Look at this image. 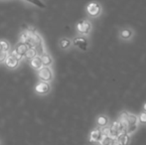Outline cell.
<instances>
[{"instance_id": "obj_1", "label": "cell", "mask_w": 146, "mask_h": 145, "mask_svg": "<svg viewBox=\"0 0 146 145\" xmlns=\"http://www.w3.org/2000/svg\"><path fill=\"white\" fill-rule=\"evenodd\" d=\"M135 37V30L134 28L130 26H122L118 29L117 32V38L119 41L124 43H129L133 41Z\"/></svg>"}, {"instance_id": "obj_2", "label": "cell", "mask_w": 146, "mask_h": 145, "mask_svg": "<svg viewBox=\"0 0 146 145\" xmlns=\"http://www.w3.org/2000/svg\"><path fill=\"white\" fill-rule=\"evenodd\" d=\"M76 29L79 35L88 37L92 32V23L88 19H82L77 23Z\"/></svg>"}, {"instance_id": "obj_3", "label": "cell", "mask_w": 146, "mask_h": 145, "mask_svg": "<svg viewBox=\"0 0 146 145\" xmlns=\"http://www.w3.org/2000/svg\"><path fill=\"white\" fill-rule=\"evenodd\" d=\"M72 44L75 48H77L78 50L82 51V52H87L90 48V41L88 38L86 36H77L72 40Z\"/></svg>"}, {"instance_id": "obj_4", "label": "cell", "mask_w": 146, "mask_h": 145, "mask_svg": "<svg viewBox=\"0 0 146 145\" xmlns=\"http://www.w3.org/2000/svg\"><path fill=\"white\" fill-rule=\"evenodd\" d=\"M86 11H87V14L90 18H98L102 13V6L98 2L92 1L87 5Z\"/></svg>"}, {"instance_id": "obj_5", "label": "cell", "mask_w": 146, "mask_h": 145, "mask_svg": "<svg viewBox=\"0 0 146 145\" xmlns=\"http://www.w3.org/2000/svg\"><path fill=\"white\" fill-rule=\"evenodd\" d=\"M38 79L40 81L51 83L54 79V71L51 67H43L38 71Z\"/></svg>"}, {"instance_id": "obj_6", "label": "cell", "mask_w": 146, "mask_h": 145, "mask_svg": "<svg viewBox=\"0 0 146 145\" xmlns=\"http://www.w3.org/2000/svg\"><path fill=\"white\" fill-rule=\"evenodd\" d=\"M29 48H30V46L28 44L20 42L19 41V42L16 44L15 48H14V50L11 52V54L13 55V56H15L19 61H22L23 59H25L26 52H27Z\"/></svg>"}, {"instance_id": "obj_7", "label": "cell", "mask_w": 146, "mask_h": 145, "mask_svg": "<svg viewBox=\"0 0 146 145\" xmlns=\"http://www.w3.org/2000/svg\"><path fill=\"white\" fill-rule=\"evenodd\" d=\"M34 91L39 95H47L51 93L52 87L50 83H45V81H39L34 87Z\"/></svg>"}, {"instance_id": "obj_8", "label": "cell", "mask_w": 146, "mask_h": 145, "mask_svg": "<svg viewBox=\"0 0 146 145\" xmlns=\"http://www.w3.org/2000/svg\"><path fill=\"white\" fill-rule=\"evenodd\" d=\"M102 136L104 134L102 132V129L96 126V128L90 130V134H88V142L94 144H100L102 139Z\"/></svg>"}, {"instance_id": "obj_9", "label": "cell", "mask_w": 146, "mask_h": 145, "mask_svg": "<svg viewBox=\"0 0 146 145\" xmlns=\"http://www.w3.org/2000/svg\"><path fill=\"white\" fill-rule=\"evenodd\" d=\"M110 118L106 113H100L96 117V126L98 128H104L110 124Z\"/></svg>"}, {"instance_id": "obj_10", "label": "cell", "mask_w": 146, "mask_h": 145, "mask_svg": "<svg viewBox=\"0 0 146 145\" xmlns=\"http://www.w3.org/2000/svg\"><path fill=\"white\" fill-rule=\"evenodd\" d=\"M20 62H21V61H19L15 56H13V55L10 53L7 56V58H6L4 64H5V66L7 67V69H9V70H15V69H17L18 67H19Z\"/></svg>"}, {"instance_id": "obj_11", "label": "cell", "mask_w": 146, "mask_h": 145, "mask_svg": "<svg viewBox=\"0 0 146 145\" xmlns=\"http://www.w3.org/2000/svg\"><path fill=\"white\" fill-rule=\"evenodd\" d=\"M131 137H132V136H130L125 131H123V132H121L118 136H117L116 139L120 145H130L131 141H132V138Z\"/></svg>"}, {"instance_id": "obj_12", "label": "cell", "mask_w": 146, "mask_h": 145, "mask_svg": "<svg viewBox=\"0 0 146 145\" xmlns=\"http://www.w3.org/2000/svg\"><path fill=\"white\" fill-rule=\"evenodd\" d=\"M40 58L43 67H52V65L54 64V60H53L52 56L48 52H45L44 54H42L40 56Z\"/></svg>"}, {"instance_id": "obj_13", "label": "cell", "mask_w": 146, "mask_h": 145, "mask_svg": "<svg viewBox=\"0 0 146 145\" xmlns=\"http://www.w3.org/2000/svg\"><path fill=\"white\" fill-rule=\"evenodd\" d=\"M73 46L72 44V40L67 37H63L59 40V47L61 50L63 51H68L71 49V47Z\"/></svg>"}, {"instance_id": "obj_14", "label": "cell", "mask_w": 146, "mask_h": 145, "mask_svg": "<svg viewBox=\"0 0 146 145\" xmlns=\"http://www.w3.org/2000/svg\"><path fill=\"white\" fill-rule=\"evenodd\" d=\"M110 126H111L113 129H115L118 133H121V132H123L125 130L124 124H123L122 122L118 119V118L115 119V120H113L112 122H110Z\"/></svg>"}, {"instance_id": "obj_15", "label": "cell", "mask_w": 146, "mask_h": 145, "mask_svg": "<svg viewBox=\"0 0 146 145\" xmlns=\"http://www.w3.org/2000/svg\"><path fill=\"white\" fill-rule=\"evenodd\" d=\"M30 65L34 70L36 71H39L40 69L43 68V65H42V62H41V58L40 56H37L35 58H33L32 60H30Z\"/></svg>"}, {"instance_id": "obj_16", "label": "cell", "mask_w": 146, "mask_h": 145, "mask_svg": "<svg viewBox=\"0 0 146 145\" xmlns=\"http://www.w3.org/2000/svg\"><path fill=\"white\" fill-rule=\"evenodd\" d=\"M38 51H37L36 47H30L29 49H28V51L26 52V55H25V58L27 59L28 61L32 60L33 58H35V57L38 56Z\"/></svg>"}, {"instance_id": "obj_17", "label": "cell", "mask_w": 146, "mask_h": 145, "mask_svg": "<svg viewBox=\"0 0 146 145\" xmlns=\"http://www.w3.org/2000/svg\"><path fill=\"white\" fill-rule=\"evenodd\" d=\"M137 117H138L139 126H146V112L141 110V111L137 114Z\"/></svg>"}, {"instance_id": "obj_18", "label": "cell", "mask_w": 146, "mask_h": 145, "mask_svg": "<svg viewBox=\"0 0 146 145\" xmlns=\"http://www.w3.org/2000/svg\"><path fill=\"white\" fill-rule=\"evenodd\" d=\"M115 139L116 138H112V137H110V136H104V135L100 144H102V145H112L114 143V141H115Z\"/></svg>"}, {"instance_id": "obj_19", "label": "cell", "mask_w": 146, "mask_h": 145, "mask_svg": "<svg viewBox=\"0 0 146 145\" xmlns=\"http://www.w3.org/2000/svg\"><path fill=\"white\" fill-rule=\"evenodd\" d=\"M0 51L10 52V44L6 40H0Z\"/></svg>"}, {"instance_id": "obj_20", "label": "cell", "mask_w": 146, "mask_h": 145, "mask_svg": "<svg viewBox=\"0 0 146 145\" xmlns=\"http://www.w3.org/2000/svg\"><path fill=\"white\" fill-rule=\"evenodd\" d=\"M24 1L26 2H29V3L33 4V5L37 6V7H40V8H46V5H45V3L42 1V0H24Z\"/></svg>"}, {"instance_id": "obj_21", "label": "cell", "mask_w": 146, "mask_h": 145, "mask_svg": "<svg viewBox=\"0 0 146 145\" xmlns=\"http://www.w3.org/2000/svg\"><path fill=\"white\" fill-rule=\"evenodd\" d=\"M9 52H4V51H0V64H3L5 62L6 58L9 55Z\"/></svg>"}, {"instance_id": "obj_22", "label": "cell", "mask_w": 146, "mask_h": 145, "mask_svg": "<svg viewBox=\"0 0 146 145\" xmlns=\"http://www.w3.org/2000/svg\"><path fill=\"white\" fill-rule=\"evenodd\" d=\"M142 110H143V111H145V112H146V101L142 105Z\"/></svg>"}, {"instance_id": "obj_23", "label": "cell", "mask_w": 146, "mask_h": 145, "mask_svg": "<svg viewBox=\"0 0 146 145\" xmlns=\"http://www.w3.org/2000/svg\"><path fill=\"white\" fill-rule=\"evenodd\" d=\"M112 145H120V144H119V142L117 141V139H115V141H114V143L112 144Z\"/></svg>"}, {"instance_id": "obj_24", "label": "cell", "mask_w": 146, "mask_h": 145, "mask_svg": "<svg viewBox=\"0 0 146 145\" xmlns=\"http://www.w3.org/2000/svg\"><path fill=\"white\" fill-rule=\"evenodd\" d=\"M98 145H102V144H98Z\"/></svg>"}]
</instances>
